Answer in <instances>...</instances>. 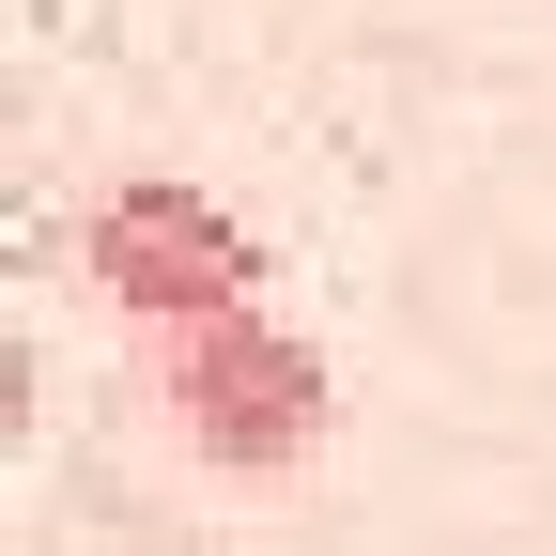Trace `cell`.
<instances>
[{"label":"cell","instance_id":"obj_1","mask_svg":"<svg viewBox=\"0 0 556 556\" xmlns=\"http://www.w3.org/2000/svg\"><path fill=\"white\" fill-rule=\"evenodd\" d=\"M78 278H93V309L155 325V340L263 309V248H248V217H232L217 186H170V170L78 201Z\"/></svg>","mask_w":556,"mask_h":556},{"label":"cell","instance_id":"obj_2","mask_svg":"<svg viewBox=\"0 0 556 556\" xmlns=\"http://www.w3.org/2000/svg\"><path fill=\"white\" fill-rule=\"evenodd\" d=\"M155 402H170V433L217 464V479H278V464H309V448H325V417H340L325 356H309L294 325H263V309L155 340Z\"/></svg>","mask_w":556,"mask_h":556}]
</instances>
